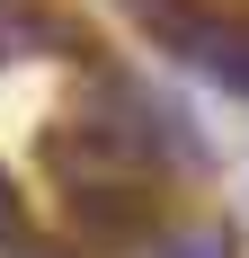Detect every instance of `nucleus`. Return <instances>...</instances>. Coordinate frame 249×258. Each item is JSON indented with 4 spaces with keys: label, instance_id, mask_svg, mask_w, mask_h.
Wrapping results in <instances>:
<instances>
[{
    "label": "nucleus",
    "instance_id": "4",
    "mask_svg": "<svg viewBox=\"0 0 249 258\" xmlns=\"http://www.w3.org/2000/svg\"><path fill=\"white\" fill-rule=\"evenodd\" d=\"M0 249H27V214H18V187L0 169Z\"/></svg>",
    "mask_w": 249,
    "mask_h": 258
},
{
    "label": "nucleus",
    "instance_id": "2",
    "mask_svg": "<svg viewBox=\"0 0 249 258\" xmlns=\"http://www.w3.org/2000/svg\"><path fill=\"white\" fill-rule=\"evenodd\" d=\"M178 53H187L205 80H223L231 98H249V36H240V27H214V18H196Z\"/></svg>",
    "mask_w": 249,
    "mask_h": 258
},
{
    "label": "nucleus",
    "instance_id": "3",
    "mask_svg": "<svg viewBox=\"0 0 249 258\" xmlns=\"http://www.w3.org/2000/svg\"><path fill=\"white\" fill-rule=\"evenodd\" d=\"M160 258H231V232H169Z\"/></svg>",
    "mask_w": 249,
    "mask_h": 258
},
{
    "label": "nucleus",
    "instance_id": "1",
    "mask_svg": "<svg viewBox=\"0 0 249 258\" xmlns=\"http://www.w3.org/2000/svg\"><path fill=\"white\" fill-rule=\"evenodd\" d=\"M72 232L98 240V249H134V240H151V205L125 196V187H80L72 196Z\"/></svg>",
    "mask_w": 249,
    "mask_h": 258
}]
</instances>
